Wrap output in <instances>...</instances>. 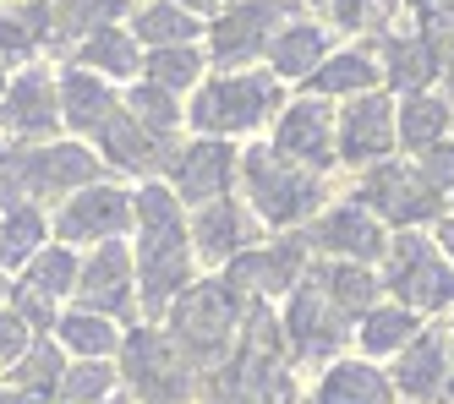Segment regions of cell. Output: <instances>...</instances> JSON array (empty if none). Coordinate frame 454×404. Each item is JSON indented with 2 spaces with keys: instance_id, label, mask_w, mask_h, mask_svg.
Here are the masks:
<instances>
[{
  "instance_id": "cell-39",
  "label": "cell",
  "mask_w": 454,
  "mask_h": 404,
  "mask_svg": "<svg viewBox=\"0 0 454 404\" xmlns=\"http://www.w3.org/2000/svg\"><path fill=\"white\" fill-rule=\"evenodd\" d=\"M60 372H67V366H60V355H55V345H34V350H22L17 355V388H55L60 383Z\"/></svg>"
},
{
  "instance_id": "cell-23",
  "label": "cell",
  "mask_w": 454,
  "mask_h": 404,
  "mask_svg": "<svg viewBox=\"0 0 454 404\" xmlns=\"http://www.w3.org/2000/svg\"><path fill=\"white\" fill-rule=\"evenodd\" d=\"M427 328V317H416L411 307H400V300H378L372 312H362L356 317V328H350V345H356V355H367V361H378V366H388L395 361L416 333Z\"/></svg>"
},
{
  "instance_id": "cell-37",
  "label": "cell",
  "mask_w": 454,
  "mask_h": 404,
  "mask_svg": "<svg viewBox=\"0 0 454 404\" xmlns=\"http://www.w3.org/2000/svg\"><path fill=\"white\" fill-rule=\"evenodd\" d=\"M110 388H115V372L105 361H82L72 372H60V383H55V393L67 404H99V399H110Z\"/></svg>"
},
{
  "instance_id": "cell-43",
  "label": "cell",
  "mask_w": 454,
  "mask_h": 404,
  "mask_svg": "<svg viewBox=\"0 0 454 404\" xmlns=\"http://www.w3.org/2000/svg\"><path fill=\"white\" fill-rule=\"evenodd\" d=\"M433 241H438V252L454 262V214H443V219L433 224Z\"/></svg>"
},
{
  "instance_id": "cell-29",
  "label": "cell",
  "mask_w": 454,
  "mask_h": 404,
  "mask_svg": "<svg viewBox=\"0 0 454 404\" xmlns=\"http://www.w3.org/2000/svg\"><path fill=\"white\" fill-rule=\"evenodd\" d=\"M198 33H208L198 22V12L176 6V0H148V6L132 17V39L143 50H170V44H198Z\"/></svg>"
},
{
  "instance_id": "cell-3",
  "label": "cell",
  "mask_w": 454,
  "mask_h": 404,
  "mask_svg": "<svg viewBox=\"0 0 454 404\" xmlns=\"http://www.w3.org/2000/svg\"><path fill=\"white\" fill-rule=\"evenodd\" d=\"M285 110V82L274 72H214L192 88L186 105V126L198 137H247V131H263L274 115Z\"/></svg>"
},
{
  "instance_id": "cell-31",
  "label": "cell",
  "mask_w": 454,
  "mask_h": 404,
  "mask_svg": "<svg viewBox=\"0 0 454 404\" xmlns=\"http://www.w3.org/2000/svg\"><path fill=\"white\" fill-rule=\"evenodd\" d=\"M208 72V55L198 44H170V50H148L143 55V82L165 88V93H192Z\"/></svg>"
},
{
  "instance_id": "cell-6",
  "label": "cell",
  "mask_w": 454,
  "mask_h": 404,
  "mask_svg": "<svg viewBox=\"0 0 454 404\" xmlns=\"http://www.w3.org/2000/svg\"><path fill=\"white\" fill-rule=\"evenodd\" d=\"M121 377L143 404H192L198 399V366L181 355L170 328H132L121 339Z\"/></svg>"
},
{
  "instance_id": "cell-41",
  "label": "cell",
  "mask_w": 454,
  "mask_h": 404,
  "mask_svg": "<svg viewBox=\"0 0 454 404\" xmlns=\"http://www.w3.org/2000/svg\"><path fill=\"white\" fill-rule=\"evenodd\" d=\"M17 317L27 322V328H55L60 317L50 312V295H39V290H17Z\"/></svg>"
},
{
  "instance_id": "cell-20",
  "label": "cell",
  "mask_w": 454,
  "mask_h": 404,
  "mask_svg": "<svg viewBox=\"0 0 454 404\" xmlns=\"http://www.w3.org/2000/svg\"><path fill=\"white\" fill-rule=\"evenodd\" d=\"M301 404H395V383H388V366L367 355H334L329 366H317Z\"/></svg>"
},
{
  "instance_id": "cell-34",
  "label": "cell",
  "mask_w": 454,
  "mask_h": 404,
  "mask_svg": "<svg viewBox=\"0 0 454 404\" xmlns=\"http://www.w3.org/2000/svg\"><path fill=\"white\" fill-rule=\"evenodd\" d=\"M44 241V214L34 208V202H12L6 219H0V262L17 268V262H34Z\"/></svg>"
},
{
  "instance_id": "cell-32",
  "label": "cell",
  "mask_w": 454,
  "mask_h": 404,
  "mask_svg": "<svg viewBox=\"0 0 454 404\" xmlns=\"http://www.w3.org/2000/svg\"><path fill=\"white\" fill-rule=\"evenodd\" d=\"M323 12H329V27L334 33H372L383 39L388 27H400V0H323Z\"/></svg>"
},
{
  "instance_id": "cell-35",
  "label": "cell",
  "mask_w": 454,
  "mask_h": 404,
  "mask_svg": "<svg viewBox=\"0 0 454 404\" xmlns=\"http://www.w3.org/2000/svg\"><path fill=\"white\" fill-rule=\"evenodd\" d=\"M77 274H82V262H77L72 246H44V252H34V262H27V290L55 300V295L77 290Z\"/></svg>"
},
{
  "instance_id": "cell-1",
  "label": "cell",
  "mask_w": 454,
  "mask_h": 404,
  "mask_svg": "<svg viewBox=\"0 0 454 404\" xmlns=\"http://www.w3.org/2000/svg\"><path fill=\"white\" fill-rule=\"evenodd\" d=\"M137 208V307L148 317H165L176 307V295L192 284V268H198V252H192V224H186V202L165 186V181H143L132 191Z\"/></svg>"
},
{
  "instance_id": "cell-16",
  "label": "cell",
  "mask_w": 454,
  "mask_h": 404,
  "mask_svg": "<svg viewBox=\"0 0 454 404\" xmlns=\"http://www.w3.org/2000/svg\"><path fill=\"white\" fill-rule=\"evenodd\" d=\"M132 219H137L132 191L93 181V186L67 197V208H60V219H55V235L67 246H105V241H115V235L132 229Z\"/></svg>"
},
{
  "instance_id": "cell-30",
  "label": "cell",
  "mask_w": 454,
  "mask_h": 404,
  "mask_svg": "<svg viewBox=\"0 0 454 404\" xmlns=\"http://www.w3.org/2000/svg\"><path fill=\"white\" fill-rule=\"evenodd\" d=\"M55 339L67 345L72 355H82V361H110L115 350H121V339L126 333L115 328V317H99V312H67L55 322Z\"/></svg>"
},
{
  "instance_id": "cell-13",
  "label": "cell",
  "mask_w": 454,
  "mask_h": 404,
  "mask_svg": "<svg viewBox=\"0 0 454 404\" xmlns=\"http://www.w3.org/2000/svg\"><path fill=\"white\" fill-rule=\"evenodd\" d=\"M105 170V159H93L88 148H44V153H22V159H0V191H22V197H67L93 186Z\"/></svg>"
},
{
  "instance_id": "cell-48",
  "label": "cell",
  "mask_w": 454,
  "mask_h": 404,
  "mask_svg": "<svg viewBox=\"0 0 454 404\" xmlns=\"http://www.w3.org/2000/svg\"><path fill=\"white\" fill-rule=\"evenodd\" d=\"M0 93H6V77H0Z\"/></svg>"
},
{
  "instance_id": "cell-10",
  "label": "cell",
  "mask_w": 454,
  "mask_h": 404,
  "mask_svg": "<svg viewBox=\"0 0 454 404\" xmlns=\"http://www.w3.org/2000/svg\"><path fill=\"white\" fill-rule=\"evenodd\" d=\"M307 241L301 235H285V241H269V246H247L236 262H224L219 268V279L231 284L247 307H269V300H279V295H290L301 279H307Z\"/></svg>"
},
{
  "instance_id": "cell-47",
  "label": "cell",
  "mask_w": 454,
  "mask_h": 404,
  "mask_svg": "<svg viewBox=\"0 0 454 404\" xmlns=\"http://www.w3.org/2000/svg\"><path fill=\"white\" fill-rule=\"evenodd\" d=\"M27 404H50V399H27Z\"/></svg>"
},
{
  "instance_id": "cell-44",
  "label": "cell",
  "mask_w": 454,
  "mask_h": 404,
  "mask_svg": "<svg viewBox=\"0 0 454 404\" xmlns=\"http://www.w3.org/2000/svg\"><path fill=\"white\" fill-rule=\"evenodd\" d=\"M176 6H186V12H208L214 0H176Z\"/></svg>"
},
{
  "instance_id": "cell-26",
  "label": "cell",
  "mask_w": 454,
  "mask_h": 404,
  "mask_svg": "<svg viewBox=\"0 0 454 404\" xmlns=\"http://www.w3.org/2000/svg\"><path fill=\"white\" fill-rule=\"evenodd\" d=\"M121 110V98H115V88L99 77V72H60V120H67L72 131H99L110 115Z\"/></svg>"
},
{
  "instance_id": "cell-24",
  "label": "cell",
  "mask_w": 454,
  "mask_h": 404,
  "mask_svg": "<svg viewBox=\"0 0 454 404\" xmlns=\"http://www.w3.org/2000/svg\"><path fill=\"white\" fill-rule=\"evenodd\" d=\"M395 131H400V148L416 159L421 148L454 137V98L438 93V88L400 93V98H395Z\"/></svg>"
},
{
  "instance_id": "cell-9",
  "label": "cell",
  "mask_w": 454,
  "mask_h": 404,
  "mask_svg": "<svg viewBox=\"0 0 454 404\" xmlns=\"http://www.w3.org/2000/svg\"><path fill=\"white\" fill-rule=\"evenodd\" d=\"M290 17V0H224L208 22V60L219 72H241L257 55H269V39Z\"/></svg>"
},
{
  "instance_id": "cell-22",
  "label": "cell",
  "mask_w": 454,
  "mask_h": 404,
  "mask_svg": "<svg viewBox=\"0 0 454 404\" xmlns=\"http://www.w3.org/2000/svg\"><path fill=\"white\" fill-rule=\"evenodd\" d=\"M329 22L317 17H285L279 33L269 39V72L279 82H307L323 60H329Z\"/></svg>"
},
{
  "instance_id": "cell-33",
  "label": "cell",
  "mask_w": 454,
  "mask_h": 404,
  "mask_svg": "<svg viewBox=\"0 0 454 404\" xmlns=\"http://www.w3.org/2000/svg\"><path fill=\"white\" fill-rule=\"evenodd\" d=\"M121 105H126V115H132L143 131H153V137H176V126L186 120V110L176 105V93L153 88V82H132V93H126Z\"/></svg>"
},
{
  "instance_id": "cell-15",
  "label": "cell",
  "mask_w": 454,
  "mask_h": 404,
  "mask_svg": "<svg viewBox=\"0 0 454 404\" xmlns=\"http://www.w3.org/2000/svg\"><path fill=\"white\" fill-rule=\"evenodd\" d=\"M236 164H241V153L224 137H198V143H186V148L170 153L165 186L186 202V208H203V202L236 191Z\"/></svg>"
},
{
  "instance_id": "cell-4",
  "label": "cell",
  "mask_w": 454,
  "mask_h": 404,
  "mask_svg": "<svg viewBox=\"0 0 454 404\" xmlns=\"http://www.w3.org/2000/svg\"><path fill=\"white\" fill-rule=\"evenodd\" d=\"M247 312L252 307L224 279H198V284H186L176 295V307L165 312V322H170V339L181 345V355L198 366V372H208V366L231 361Z\"/></svg>"
},
{
  "instance_id": "cell-17",
  "label": "cell",
  "mask_w": 454,
  "mask_h": 404,
  "mask_svg": "<svg viewBox=\"0 0 454 404\" xmlns=\"http://www.w3.org/2000/svg\"><path fill=\"white\" fill-rule=\"evenodd\" d=\"M388 383L405 404H443L449 393V322H427L416 339L388 361Z\"/></svg>"
},
{
  "instance_id": "cell-14",
  "label": "cell",
  "mask_w": 454,
  "mask_h": 404,
  "mask_svg": "<svg viewBox=\"0 0 454 404\" xmlns=\"http://www.w3.org/2000/svg\"><path fill=\"white\" fill-rule=\"evenodd\" d=\"M400 153V131H395V93L378 88L362 98L340 105V170H367Z\"/></svg>"
},
{
  "instance_id": "cell-11",
  "label": "cell",
  "mask_w": 454,
  "mask_h": 404,
  "mask_svg": "<svg viewBox=\"0 0 454 404\" xmlns=\"http://www.w3.org/2000/svg\"><path fill=\"white\" fill-rule=\"evenodd\" d=\"M285 159L307 164V170L317 175H334L340 170V110L329 105V98H290V105L274 115V137H269Z\"/></svg>"
},
{
  "instance_id": "cell-40",
  "label": "cell",
  "mask_w": 454,
  "mask_h": 404,
  "mask_svg": "<svg viewBox=\"0 0 454 404\" xmlns=\"http://www.w3.org/2000/svg\"><path fill=\"white\" fill-rule=\"evenodd\" d=\"M411 164L421 170V181H427L433 191L454 197V137H443V143H433V148H421Z\"/></svg>"
},
{
  "instance_id": "cell-50",
  "label": "cell",
  "mask_w": 454,
  "mask_h": 404,
  "mask_svg": "<svg viewBox=\"0 0 454 404\" xmlns=\"http://www.w3.org/2000/svg\"><path fill=\"white\" fill-rule=\"evenodd\" d=\"M449 214H454V197H449Z\"/></svg>"
},
{
  "instance_id": "cell-36",
  "label": "cell",
  "mask_w": 454,
  "mask_h": 404,
  "mask_svg": "<svg viewBox=\"0 0 454 404\" xmlns=\"http://www.w3.org/2000/svg\"><path fill=\"white\" fill-rule=\"evenodd\" d=\"M50 22H55L50 6H27V12H17V17H0V55H12V60L34 55V50L50 39Z\"/></svg>"
},
{
  "instance_id": "cell-8",
  "label": "cell",
  "mask_w": 454,
  "mask_h": 404,
  "mask_svg": "<svg viewBox=\"0 0 454 404\" xmlns=\"http://www.w3.org/2000/svg\"><path fill=\"white\" fill-rule=\"evenodd\" d=\"M285 345H290V361H307V366H329L334 355H345L350 345V317L329 300V290L317 284V274L307 268V279L285 295Z\"/></svg>"
},
{
  "instance_id": "cell-5",
  "label": "cell",
  "mask_w": 454,
  "mask_h": 404,
  "mask_svg": "<svg viewBox=\"0 0 454 404\" xmlns=\"http://www.w3.org/2000/svg\"><path fill=\"white\" fill-rule=\"evenodd\" d=\"M378 279H383V295L411 307L416 317L427 322H443L454 317V262L438 252L433 229H400L388 235V252L378 262Z\"/></svg>"
},
{
  "instance_id": "cell-28",
  "label": "cell",
  "mask_w": 454,
  "mask_h": 404,
  "mask_svg": "<svg viewBox=\"0 0 454 404\" xmlns=\"http://www.w3.org/2000/svg\"><path fill=\"white\" fill-rule=\"evenodd\" d=\"M77 60H82V72H99L110 82H126V77L143 72V44L132 39V27H115L110 22L99 33H88L82 50H77Z\"/></svg>"
},
{
  "instance_id": "cell-42",
  "label": "cell",
  "mask_w": 454,
  "mask_h": 404,
  "mask_svg": "<svg viewBox=\"0 0 454 404\" xmlns=\"http://www.w3.org/2000/svg\"><path fill=\"white\" fill-rule=\"evenodd\" d=\"M27 350V322L17 312H0V361H17Z\"/></svg>"
},
{
  "instance_id": "cell-21",
  "label": "cell",
  "mask_w": 454,
  "mask_h": 404,
  "mask_svg": "<svg viewBox=\"0 0 454 404\" xmlns=\"http://www.w3.org/2000/svg\"><path fill=\"white\" fill-rule=\"evenodd\" d=\"M383 88V60H378V44L362 39V44H345V50H329V60L307 77V93L317 98H362V93H378Z\"/></svg>"
},
{
  "instance_id": "cell-49",
  "label": "cell",
  "mask_w": 454,
  "mask_h": 404,
  "mask_svg": "<svg viewBox=\"0 0 454 404\" xmlns=\"http://www.w3.org/2000/svg\"><path fill=\"white\" fill-rule=\"evenodd\" d=\"M0 404H17V399H0Z\"/></svg>"
},
{
  "instance_id": "cell-25",
  "label": "cell",
  "mask_w": 454,
  "mask_h": 404,
  "mask_svg": "<svg viewBox=\"0 0 454 404\" xmlns=\"http://www.w3.org/2000/svg\"><path fill=\"white\" fill-rule=\"evenodd\" d=\"M0 120H6V131H17V137H50V131L60 126V93L44 72H22L17 88L0 98Z\"/></svg>"
},
{
  "instance_id": "cell-18",
  "label": "cell",
  "mask_w": 454,
  "mask_h": 404,
  "mask_svg": "<svg viewBox=\"0 0 454 404\" xmlns=\"http://www.w3.org/2000/svg\"><path fill=\"white\" fill-rule=\"evenodd\" d=\"M192 252L203 268H224L236 262L247 246H257V214L241 197H214L203 208H192Z\"/></svg>"
},
{
  "instance_id": "cell-12",
  "label": "cell",
  "mask_w": 454,
  "mask_h": 404,
  "mask_svg": "<svg viewBox=\"0 0 454 404\" xmlns=\"http://www.w3.org/2000/svg\"><path fill=\"white\" fill-rule=\"evenodd\" d=\"M307 246L317 257H334V262H367L378 268L388 252V224L367 208L362 197H334L307 229Z\"/></svg>"
},
{
  "instance_id": "cell-45",
  "label": "cell",
  "mask_w": 454,
  "mask_h": 404,
  "mask_svg": "<svg viewBox=\"0 0 454 404\" xmlns=\"http://www.w3.org/2000/svg\"><path fill=\"white\" fill-rule=\"evenodd\" d=\"M274 404H301V393H296V388H290V393H279Z\"/></svg>"
},
{
  "instance_id": "cell-46",
  "label": "cell",
  "mask_w": 454,
  "mask_h": 404,
  "mask_svg": "<svg viewBox=\"0 0 454 404\" xmlns=\"http://www.w3.org/2000/svg\"><path fill=\"white\" fill-rule=\"evenodd\" d=\"M99 404H126V399H115V393H110V399H99Z\"/></svg>"
},
{
  "instance_id": "cell-27",
  "label": "cell",
  "mask_w": 454,
  "mask_h": 404,
  "mask_svg": "<svg viewBox=\"0 0 454 404\" xmlns=\"http://www.w3.org/2000/svg\"><path fill=\"white\" fill-rule=\"evenodd\" d=\"M312 274H317V284L329 290V300L350 322L383 300V279H378V268H367V262H334V257H323Z\"/></svg>"
},
{
  "instance_id": "cell-38",
  "label": "cell",
  "mask_w": 454,
  "mask_h": 404,
  "mask_svg": "<svg viewBox=\"0 0 454 404\" xmlns=\"http://www.w3.org/2000/svg\"><path fill=\"white\" fill-rule=\"evenodd\" d=\"M126 12V0H67V6L55 12V22H60V33L67 39H88V33H99V27H110V17H121Z\"/></svg>"
},
{
  "instance_id": "cell-19",
  "label": "cell",
  "mask_w": 454,
  "mask_h": 404,
  "mask_svg": "<svg viewBox=\"0 0 454 404\" xmlns=\"http://www.w3.org/2000/svg\"><path fill=\"white\" fill-rule=\"evenodd\" d=\"M77 307L99 312V317H132V307H137V262H132V252H126L121 241H105L82 262Z\"/></svg>"
},
{
  "instance_id": "cell-7",
  "label": "cell",
  "mask_w": 454,
  "mask_h": 404,
  "mask_svg": "<svg viewBox=\"0 0 454 404\" xmlns=\"http://www.w3.org/2000/svg\"><path fill=\"white\" fill-rule=\"evenodd\" d=\"M350 197H362L367 208L388 224V235H400V229H433L449 214V197L421 181V170H416L411 159H383V164L356 170V191Z\"/></svg>"
},
{
  "instance_id": "cell-2",
  "label": "cell",
  "mask_w": 454,
  "mask_h": 404,
  "mask_svg": "<svg viewBox=\"0 0 454 404\" xmlns=\"http://www.w3.org/2000/svg\"><path fill=\"white\" fill-rule=\"evenodd\" d=\"M236 181L247 191V208L257 214V224H269V229L312 224L323 208H329V175L285 159L274 143H252L241 153V164H236Z\"/></svg>"
}]
</instances>
